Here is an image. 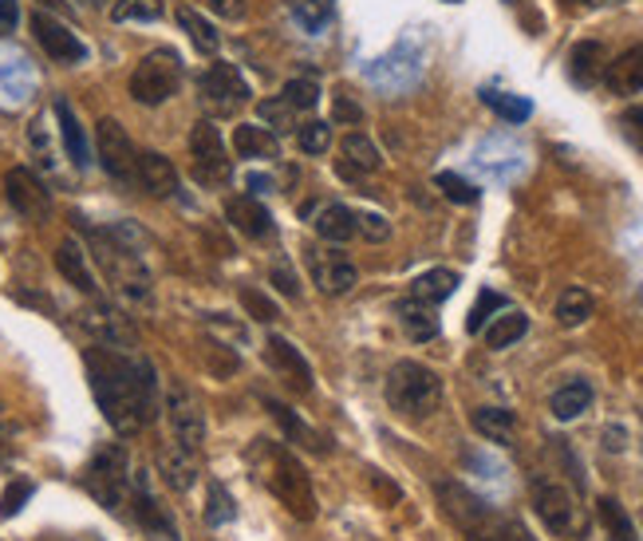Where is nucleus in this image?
Instances as JSON below:
<instances>
[{
    "instance_id": "4d7b16f0",
    "label": "nucleus",
    "mask_w": 643,
    "mask_h": 541,
    "mask_svg": "<svg viewBox=\"0 0 643 541\" xmlns=\"http://www.w3.org/2000/svg\"><path fill=\"white\" fill-rule=\"evenodd\" d=\"M20 24V0H0V32H12Z\"/></svg>"
},
{
    "instance_id": "6ab92c4d",
    "label": "nucleus",
    "mask_w": 643,
    "mask_h": 541,
    "mask_svg": "<svg viewBox=\"0 0 643 541\" xmlns=\"http://www.w3.org/2000/svg\"><path fill=\"white\" fill-rule=\"evenodd\" d=\"M134 182H139V187L147 190L150 198L178 194V170H174V162H170L167 154H159V151L139 154V162H134Z\"/></svg>"
},
{
    "instance_id": "49530a36",
    "label": "nucleus",
    "mask_w": 643,
    "mask_h": 541,
    "mask_svg": "<svg viewBox=\"0 0 643 541\" xmlns=\"http://www.w3.org/2000/svg\"><path fill=\"white\" fill-rule=\"evenodd\" d=\"M297 147L304 154H324L328 147H332V127L328 123H317V119H312V123H304L297 131Z\"/></svg>"
},
{
    "instance_id": "1a4fd4ad",
    "label": "nucleus",
    "mask_w": 643,
    "mask_h": 541,
    "mask_svg": "<svg viewBox=\"0 0 643 541\" xmlns=\"http://www.w3.org/2000/svg\"><path fill=\"white\" fill-rule=\"evenodd\" d=\"M190 151H194V174L202 187H221V182H230L225 142H221L218 127H213L210 119L194 123V131H190Z\"/></svg>"
},
{
    "instance_id": "bb28decb",
    "label": "nucleus",
    "mask_w": 643,
    "mask_h": 541,
    "mask_svg": "<svg viewBox=\"0 0 643 541\" xmlns=\"http://www.w3.org/2000/svg\"><path fill=\"white\" fill-rule=\"evenodd\" d=\"M264 408H269V415L281 423V431L289 435V443H297V447H304V451H312V454H324L328 451V443H324V435L320 431H312L304 419L297 415V411H289L284 403H277V400H264Z\"/></svg>"
},
{
    "instance_id": "473e14b6",
    "label": "nucleus",
    "mask_w": 643,
    "mask_h": 541,
    "mask_svg": "<svg viewBox=\"0 0 643 541\" xmlns=\"http://www.w3.org/2000/svg\"><path fill=\"white\" fill-rule=\"evenodd\" d=\"M399 324L406 329V337L426 344V340L439 337V317H434V304L423 301H403L399 304Z\"/></svg>"
},
{
    "instance_id": "c756f323",
    "label": "nucleus",
    "mask_w": 643,
    "mask_h": 541,
    "mask_svg": "<svg viewBox=\"0 0 643 541\" xmlns=\"http://www.w3.org/2000/svg\"><path fill=\"white\" fill-rule=\"evenodd\" d=\"M56 119H60V134H63V147H68V159L83 170V167H88V162H91L88 134H83L80 119H76V111H71L68 99H60V103H56Z\"/></svg>"
},
{
    "instance_id": "37998d69",
    "label": "nucleus",
    "mask_w": 643,
    "mask_h": 541,
    "mask_svg": "<svg viewBox=\"0 0 643 541\" xmlns=\"http://www.w3.org/2000/svg\"><path fill=\"white\" fill-rule=\"evenodd\" d=\"M284 103L292 111H312L320 103V83L312 76H300V80H289L284 83Z\"/></svg>"
},
{
    "instance_id": "dca6fc26",
    "label": "nucleus",
    "mask_w": 643,
    "mask_h": 541,
    "mask_svg": "<svg viewBox=\"0 0 643 541\" xmlns=\"http://www.w3.org/2000/svg\"><path fill=\"white\" fill-rule=\"evenodd\" d=\"M264 364L273 368L277 375H284V380H289L297 391H312V368H309V360H304V352H300L292 340L277 337V332L264 340Z\"/></svg>"
},
{
    "instance_id": "9d476101",
    "label": "nucleus",
    "mask_w": 643,
    "mask_h": 541,
    "mask_svg": "<svg viewBox=\"0 0 643 541\" xmlns=\"http://www.w3.org/2000/svg\"><path fill=\"white\" fill-rule=\"evenodd\" d=\"M167 415H170V431H174V443L190 447V451H198V447L205 443L202 403H198V395L185 388V383H170V391H167Z\"/></svg>"
},
{
    "instance_id": "393cba45",
    "label": "nucleus",
    "mask_w": 643,
    "mask_h": 541,
    "mask_svg": "<svg viewBox=\"0 0 643 541\" xmlns=\"http://www.w3.org/2000/svg\"><path fill=\"white\" fill-rule=\"evenodd\" d=\"M604 68H609V56H604V44L596 40H581L569 56V76H573L576 88H592V83L604 80Z\"/></svg>"
},
{
    "instance_id": "603ef678",
    "label": "nucleus",
    "mask_w": 643,
    "mask_h": 541,
    "mask_svg": "<svg viewBox=\"0 0 643 541\" xmlns=\"http://www.w3.org/2000/svg\"><path fill=\"white\" fill-rule=\"evenodd\" d=\"M257 111H261L264 123H273V131H284V127H292V107L284 103V96L281 99H264Z\"/></svg>"
},
{
    "instance_id": "4468645a",
    "label": "nucleus",
    "mask_w": 643,
    "mask_h": 541,
    "mask_svg": "<svg viewBox=\"0 0 643 541\" xmlns=\"http://www.w3.org/2000/svg\"><path fill=\"white\" fill-rule=\"evenodd\" d=\"M304 261H309V273L312 281H317V289L324 297H344L355 289V281H360V273H355V266L348 258H335V253H328V249L320 246H309L304 249Z\"/></svg>"
},
{
    "instance_id": "13d9d810",
    "label": "nucleus",
    "mask_w": 643,
    "mask_h": 541,
    "mask_svg": "<svg viewBox=\"0 0 643 541\" xmlns=\"http://www.w3.org/2000/svg\"><path fill=\"white\" fill-rule=\"evenodd\" d=\"M40 4H44V9H52V12H68V4H63V0H40Z\"/></svg>"
},
{
    "instance_id": "b1692460",
    "label": "nucleus",
    "mask_w": 643,
    "mask_h": 541,
    "mask_svg": "<svg viewBox=\"0 0 643 541\" xmlns=\"http://www.w3.org/2000/svg\"><path fill=\"white\" fill-rule=\"evenodd\" d=\"M340 174H348V178H355V174H371V170H380L383 167V154H380V147L368 139V134H360V131H352V134H344V142H340Z\"/></svg>"
},
{
    "instance_id": "5fc2aeb1",
    "label": "nucleus",
    "mask_w": 643,
    "mask_h": 541,
    "mask_svg": "<svg viewBox=\"0 0 643 541\" xmlns=\"http://www.w3.org/2000/svg\"><path fill=\"white\" fill-rule=\"evenodd\" d=\"M332 116H335V123H348V127H355L363 119V111L352 103L348 96H335V103H332Z\"/></svg>"
},
{
    "instance_id": "ddd939ff",
    "label": "nucleus",
    "mask_w": 643,
    "mask_h": 541,
    "mask_svg": "<svg viewBox=\"0 0 643 541\" xmlns=\"http://www.w3.org/2000/svg\"><path fill=\"white\" fill-rule=\"evenodd\" d=\"M4 194H9V206L28 218V222H44L48 213H52V194L44 190V182L24 167H12L4 174Z\"/></svg>"
},
{
    "instance_id": "a878e982",
    "label": "nucleus",
    "mask_w": 643,
    "mask_h": 541,
    "mask_svg": "<svg viewBox=\"0 0 643 541\" xmlns=\"http://www.w3.org/2000/svg\"><path fill=\"white\" fill-rule=\"evenodd\" d=\"M312 226H317L320 241H328V246H344V241L355 238V210H348V206H340V202H328L317 210Z\"/></svg>"
},
{
    "instance_id": "4be33fe9",
    "label": "nucleus",
    "mask_w": 643,
    "mask_h": 541,
    "mask_svg": "<svg viewBox=\"0 0 643 541\" xmlns=\"http://www.w3.org/2000/svg\"><path fill=\"white\" fill-rule=\"evenodd\" d=\"M159 474L167 479L170 490H178V494H185V490L198 482V459L190 447L182 443H167L159 451Z\"/></svg>"
},
{
    "instance_id": "f3484780",
    "label": "nucleus",
    "mask_w": 643,
    "mask_h": 541,
    "mask_svg": "<svg viewBox=\"0 0 643 541\" xmlns=\"http://www.w3.org/2000/svg\"><path fill=\"white\" fill-rule=\"evenodd\" d=\"M134 522L147 530L150 541H182L174 518L167 514V507H159V498L150 494L147 474H134Z\"/></svg>"
},
{
    "instance_id": "9b49d317",
    "label": "nucleus",
    "mask_w": 643,
    "mask_h": 541,
    "mask_svg": "<svg viewBox=\"0 0 643 541\" xmlns=\"http://www.w3.org/2000/svg\"><path fill=\"white\" fill-rule=\"evenodd\" d=\"M202 99L213 103V111H221V116H233L241 103H249V83L238 63H210L202 76Z\"/></svg>"
},
{
    "instance_id": "423d86ee",
    "label": "nucleus",
    "mask_w": 643,
    "mask_h": 541,
    "mask_svg": "<svg viewBox=\"0 0 643 541\" xmlns=\"http://www.w3.org/2000/svg\"><path fill=\"white\" fill-rule=\"evenodd\" d=\"M96 261L107 269V277L115 281V289L134 304H147L150 301V273L142 269V261L134 258L131 249L115 238H107V233H96Z\"/></svg>"
},
{
    "instance_id": "ea45409f",
    "label": "nucleus",
    "mask_w": 643,
    "mask_h": 541,
    "mask_svg": "<svg viewBox=\"0 0 643 541\" xmlns=\"http://www.w3.org/2000/svg\"><path fill=\"white\" fill-rule=\"evenodd\" d=\"M162 17V0H115V9H111V20L119 24H147V20H159Z\"/></svg>"
},
{
    "instance_id": "39448f33",
    "label": "nucleus",
    "mask_w": 643,
    "mask_h": 541,
    "mask_svg": "<svg viewBox=\"0 0 643 541\" xmlns=\"http://www.w3.org/2000/svg\"><path fill=\"white\" fill-rule=\"evenodd\" d=\"M127 482H131V462H127V451L119 443H103L96 454H91L88 471H83V487L96 498L99 507L119 510L123 507Z\"/></svg>"
},
{
    "instance_id": "79ce46f5",
    "label": "nucleus",
    "mask_w": 643,
    "mask_h": 541,
    "mask_svg": "<svg viewBox=\"0 0 643 541\" xmlns=\"http://www.w3.org/2000/svg\"><path fill=\"white\" fill-rule=\"evenodd\" d=\"M510 309V301H505L502 293H494V289H482L478 293V304L470 309V320H466V332H482L490 320H494V312Z\"/></svg>"
},
{
    "instance_id": "2eb2a0df",
    "label": "nucleus",
    "mask_w": 643,
    "mask_h": 541,
    "mask_svg": "<svg viewBox=\"0 0 643 541\" xmlns=\"http://www.w3.org/2000/svg\"><path fill=\"white\" fill-rule=\"evenodd\" d=\"M32 36H36V44L44 48L52 60L60 63H80L88 60V48H83V40L71 28H63L56 17H48V12H36L32 17Z\"/></svg>"
},
{
    "instance_id": "7ed1b4c3",
    "label": "nucleus",
    "mask_w": 643,
    "mask_h": 541,
    "mask_svg": "<svg viewBox=\"0 0 643 541\" xmlns=\"http://www.w3.org/2000/svg\"><path fill=\"white\" fill-rule=\"evenodd\" d=\"M434 490H439L442 514L466 533V541H537L518 518L498 514L485 498H478L462 482H439Z\"/></svg>"
},
{
    "instance_id": "4c0bfd02",
    "label": "nucleus",
    "mask_w": 643,
    "mask_h": 541,
    "mask_svg": "<svg viewBox=\"0 0 643 541\" xmlns=\"http://www.w3.org/2000/svg\"><path fill=\"white\" fill-rule=\"evenodd\" d=\"M297 24H304L309 32H324L335 17V0H289Z\"/></svg>"
},
{
    "instance_id": "09e8293b",
    "label": "nucleus",
    "mask_w": 643,
    "mask_h": 541,
    "mask_svg": "<svg viewBox=\"0 0 643 541\" xmlns=\"http://www.w3.org/2000/svg\"><path fill=\"white\" fill-rule=\"evenodd\" d=\"M205 360H210V368L221 375V380H230V375L238 372V364H241L238 355H233L225 344H218V340H210V344H205Z\"/></svg>"
},
{
    "instance_id": "a211bd4d",
    "label": "nucleus",
    "mask_w": 643,
    "mask_h": 541,
    "mask_svg": "<svg viewBox=\"0 0 643 541\" xmlns=\"http://www.w3.org/2000/svg\"><path fill=\"white\" fill-rule=\"evenodd\" d=\"M83 324H88V329L96 332V337L103 340V344L111 348V352L134 355V332L127 329V320L119 317V312L111 309V304H107L103 297H99L96 309H91L88 317H83Z\"/></svg>"
},
{
    "instance_id": "a18cd8bd",
    "label": "nucleus",
    "mask_w": 643,
    "mask_h": 541,
    "mask_svg": "<svg viewBox=\"0 0 643 541\" xmlns=\"http://www.w3.org/2000/svg\"><path fill=\"white\" fill-rule=\"evenodd\" d=\"M241 304H245V312L253 320H261V324H273L277 317H281V309L273 304V297H264L261 289H249V284H241Z\"/></svg>"
},
{
    "instance_id": "f704fd0d",
    "label": "nucleus",
    "mask_w": 643,
    "mask_h": 541,
    "mask_svg": "<svg viewBox=\"0 0 643 541\" xmlns=\"http://www.w3.org/2000/svg\"><path fill=\"white\" fill-rule=\"evenodd\" d=\"M513 427H518V419H513V411H505V408L474 411V431L482 439H490V443H513Z\"/></svg>"
},
{
    "instance_id": "20e7f679",
    "label": "nucleus",
    "mask_w": 643,
    "mask_h": 541,
    "mask_svg": "<svg viewBox=\"0 0 643 541\" xmlns=\"http://www.w3.org/2000/svg\"><path fill=\"white\" fill-rule=\"evenodd\" d=\"M388 403L403 419H426L439 411L442 403V380L419 360H399L388 372Z\"/></svg>"
},
{
    "instance_id": "a19ab883",
    "label": "nucleus",
    "mask_w": 643,
    "mask_h": 541,
    "mask_svg": "<svg viewBox=\"0 0 643 541\" xmlns=\"http://www.w3.org/2000/svg\"><path fill=\"white\" fill-rule=\"evenodd\" d=\"M482 99H485V107H494L505 123H525V119L533 116V103H529V99L505 96V91H485Z\"/></svg>"
},
{
    "instance_id": "6e6d98bb",
    "label": "nucleus",
    "mask_w": 643,
    "mask_h": 541,
    "mask_svg": "<svg viewBox=\"0 0 643 541\" xmlns=\"http://www.w3.org/2000/svg\"><path fill=\"white\" fill-rule=\"evenodd\" d=\"M210 9L225 20H241L245 17V0H210Z\"/></svg>"
},
{
    "instance_id": "052dcab7",
    "label": "nucleus",
    "mask_w": 643,
    "mask_h": 541,
    "mask_svg": "<svg viewBox=\"0 0 643 541\" xmlns=\"http://www.w3.org/2000/svg\"><path fill=\"white\" fill-rule=\"evenodd\" d=\"M88 4H103V0H88Z\"/></svg>"
},
{
    "instance_id": "c03bdc74",
    "label": "nucleus",
    "mask_w": 643,
    "mask_h": 541,
    "mask_svg": "<svg viewBox=\"0 0 643 541\" xmlns=\"http://www.w3.org/2000/svg\"><path fill=\"white\" fill-rule=\"evenodd\" d=\"M434 187H439L442 194L450 198V202H459V206H474L478 202V187H474V182H466V178H459V174H450V170L434 174Z\"/></svg>"
},
{
    "instance_id": "58836bf2",
    "label": "nucleus",
    "mask_w": 643,
    "mask_h": 541,
    "mask_svg": "<svg viewBox=\"0 0 643 541\" xmlns=\"http://www.w3.org/2000/svg\"><path fill=\"white\" fill-rule=\"evenodd\" d=\"M233 518H238V507H233L230 490L221 487V482H210V490H205V525H230Z\"/></svg>"
},
{
    "instance_id": "f03ea898",
    "label": "nucleus",
    "mask_w": 643,
    "mask_h": 541,
    "mask_svg": "<svg viewBox=\"0 0 643 541\" xmlns=\"http://www.w3.org/2000/svg\"><path fill=\"white\" fill-rule=\"evenodd\" d=\"M249 467H253L257 482H261L292 518H300V522H312V518H317V494H312V482L309 474H304V467L297 462V454L269 443V439H257V447L249 451Z\"/></svg>"
},
{
    "instance_id": "5701e85b",
    "label": "nucleus",
    "mask_w": 643,
    "mask_h": 541,
    "mask_svg": "<svg viewBox=\"0 0 643 541\" xmlns=\"http://www.w3.org/2000/svg\"><path fill=\"white\" fill-rule=\"evenodd\" d=\"M225 218H230V226L241 238L264 241L273 233V218H269V210H264L257 198H230V202H225Z\"/></svg>"
},
{
    "instance_id": "6e6552de",
    "label": "nucleus",
    "mask_w": 643,
    "mask_h": 541,
    "mask_svg": "<svg viewBox=\"0 0 643 541\" xmlns=\"http://www.w3.org/2000/svg\"><path fill=\"white\" fill-rule=\"evenodd\" d=\"M533 510H537V518L545 522V530L556 533V538H569V533L576 530V522H581L576 498L556 479H533Z\"/></svg>"
},
{
    "instance_id": "3c124183",
    "label": "nucleus",
    "mask_w": 643,
    "mask_h": 541,
    "mask_svg": "<svg viewBox=\"0 0 643 541\" xmlns=\"http://www.w3.org/2000/svg\"><path fill=\"white\" fill-rule=\"evenodd\" d=\"M273 284H277V293L281 297H289V301H297L300 297V281H297V273H292V266L284 258H273Z\"/></svg>"
},
{
    "instance_id": "7c9ffc66",
    "label": "nucleus",
    "mask_w": 643,
    "mask_h": 541,
    "mask_svg": "<svg viewBox=\"0 0 643 541\" xmlns=\"http://www.w3.org/2000/svg\"><path fill=\"white\" fill-rule=\"evenodd\" d=\"M454 289H459V273L454 269H431V273L411 281V301L442 304L446 297H454Z\"/></svg>"
},
{
    "instance_id": "c85d7f7f",
    "label": "nucleus",
    "mask_w": 643,
    "mask_h": 541,
    "mask_svg": "<svg viewBox=\"0 0 643 541\" xmlns=\"http://www.w3.org/2000/svg\"><path fill=\"white\" fill-rule=\"evenodd\" d=\"M233 147H238L241 159H277L281 154V142L269 127H253V123H241L233 131Z\"/></svg>"
},
{
    "instance_id": "680f3d73",
    "label": "nucleus",
    "mask_w": 643,
    "mask_h": 541,
    "mask_svg": "<svg viewBox=\"0 0 643 541\" xmlns=\"http://www.w3.org/2000/svg\"><path fill=\"white\" fill-rule=\"evenodd\" d=\"M446 4H459V0H446Z\"/></svg>"
},
{
    "instance_id": "8fccbe9b",
    "label": "nucleus",
    "mask_w": 643,
    "mask_h": 541,
    "mask_svg": "<svg viewBox=\"0 0 643 541\" xmlns=\"http://www.w3.org/2000/svg\"><path fill=\"white\" fill-rule=\"evenodd\" d=\"M32 498V482H9V490H4V498H0V514L4 518H17L20 510H24V502Z\"/></svg>"
},
{
    "instance_id": "e433bc0d",
    "label": "nucleus",
    "mask_w": 643,
    "mask_h": 541,
    "mask_svg": "<svg viewBox=\"0 0 643 541\" xmlns=\"http://www.w3.org/2000/svg\"><path fill=\"white\" fill-rule=\"evenodd\" d=\"M178 24L185 28V36L194 40V48L202 56H213L218 52V44H221V36H218V28L210 24V20L202 17V12H194V9H178Z\"/></svg>"
},
{
    "instance_id": "aec40b11",
    "label": "nucleus",
    "mask_w": 643,
    "mask_h": 541,
    "mask_svg": "<svg viewBox=\"0 0 643 541\" xmlns=\"http://www.w3.org/2000/svg\"><path fill=\"white\" fill-rule=\"evenodd\" d=\"M56 269L63 273V281H71L76 289H80L83 297H91V301H99V281L96 273H91L88 266V253L80 249V241H60V249H56Z\"/></svg>"
},
{
    "instance_id": "cd10ccee",
    "label": "nucleus",
    "mask_w": 643,
    "mask_h": 541,
    "mask_svg": "<svg viewBox=\"0 0 643 541\" xmlns=\"http://www.w3.org/2000/svg\"><path fill=\"white\" fill-rule=\"evenodd\" d=\"M589 408H592V383L589 380H569L564 388H556L553 400H549V411H553L561 423L581 419Z\"/></svg>"
},
{
    "instance_id": "f257e3e1",
    "label": "nucleus",
    "mask_w": 643,
    "mask_h": 541,
    "mask_svg": "<svg viewBox=\"0 0 643 541\" xmlns=\"http://www.w3.org/2000/svg\"><path fill=\"white\" fill-rule=\"evenodd\" d=\"M83 364H88L91 391H96L107 423L115 427V435H139L142 427L159 415V383H154L150 360L111 352V348H88Z\"/></svg>"
},
{
    "instance_id": "72a5a7b5",
    "label": "nucleus",
    "mask_w": 643,
    "mask_h": 541,
    "mask_svg": "<svg viewBox=\"0 0 643 541\" xmlns=\"http://www.w3.org/2000/svg\"><path fill=\"white\" fill-rule=\"evenodd\" d=\"M592 309H596V304H592V297L584 293V289H576V284H569V289H564L561 297H556V324H561V329H581L584 320L592 317Z\"/></svg>"
},
{
    "instance_id": "bf43d9fd",
    "label": "nucleus",
    "mask_w": 643,
    "mask_h": 541,
    "mask_svg": "<svg viewBox=\"0 0 643 541\" xmlns=\"http://www.w3.org/2000/svg\"><path fill=\"white\" fill-rule=\"evenodd\" d=\"M589 4H620V0H589Z\"/></svg>"
},
{
    "instance_id": "412c9836",
    "label": "nucleus",
    "mask_w": 643,
    "mask_h": 541,
    "mask_svg": "<svg viewBox=\"0 0 643 541\" xmlns=\"http://www.w3.org/2000/svg\"><path fill=\"white\" fill-rule=\"evenodd\" d=\"M604 83L612 96H640L643 91V44H632L604 68Z\"/></svg>"
},
{
    "instance_id": "864d4df0",
    "label": "nucleus",
    "mask_w": 643,
    "mask_h": 541,
    "mask_svg": "<svg viewBox=\"0 0 643 541\" xmlns=\"http://www.w3.org/2000/svg\"><path fill=\"white\" fill-rule=\"evenodd\" d=\"M624 134L632 139L635 151H643V103H635L624 111Z\"/></svg>"
},
{
    "instance_id": "f8f14e48",
    "label": "nucleus",
    "mask_w": 643,
    "mask_h": 541,
    "mask_svg": "<svg viewBox=\"0 0 643 541\" xmlns=\"http://www.w3.org/2000/svg\"><path fill=\"white\" fill-rule=\"evenodd\" d=\"M96 147H99V162H103L107 174L115 178V182H134V162H139V154H134L131 139H127L119 119H99Z\"/></svg>"
},
{
    "instance_id": "c9c22d12",
    "label": "nucleus",
    "mask_w": 643,
    "mask_h": 541,
    "mask_svg": "<svg viewBox=\"0 0 643 541\" xmlns=\"http://www.w3.org/2000/svg\"><path fill=\"white\" fill-rule=\"evenodd\" d=\"M596 514H600L604 533H609V541H640V533H635V525H632V514L620 507L616 498H600Z\"/></svg>"
},
{
    "instance_id": "0eeeda50",
    "label": "nucleus",
    "mask_w": 643,
    "mask_h": 541,
    "mask_svg": "<svg viewBox=\"0 0 643 541\" xmlns=\"http://www.w3.org/2000/svg\"><path fill=\"white\" fill-rule=\"evenodd\" d=\"M178 83H182V60L162 48V52H150L147 60L134 68L131 96L139 99L142 107H159V103H167V99L174 96Z\"/></svg>"
},
{
    "instance_id": "2f4dec72",
    "label": "nucleus",
    "mask_w": 643,
    "mask_h": 541,
    "mask_svg": "<svg viewBox=\"0 0 643 541\" xmlns=\"http://www.w3.org/2000/svg\"><path fill=\"white\" fill-rule=\"evenodd\" d=\"M485 344L494 348V352H502V348H513L521 337L529 332V317L518 309H502V317H494L490 324H485Z\"/></svg>"
},
{
    "instance_id": "de8ad7c7",
    "label": "nucleus",
    "mask_w": 643,
    "mask_h": 541,
    "mask_svg": "<svg viewBox=\"0 0 643 541\" xmlns=\"http://www.w3.org/2000/svg\"><path fill=\"white\" fill-rule=\"evenodd\" d=\"M355 233H363L371 246H380V241L391 238V222L383 218V213H375V210H360V213H355Z\"/></svg>"
}]
</instances>
